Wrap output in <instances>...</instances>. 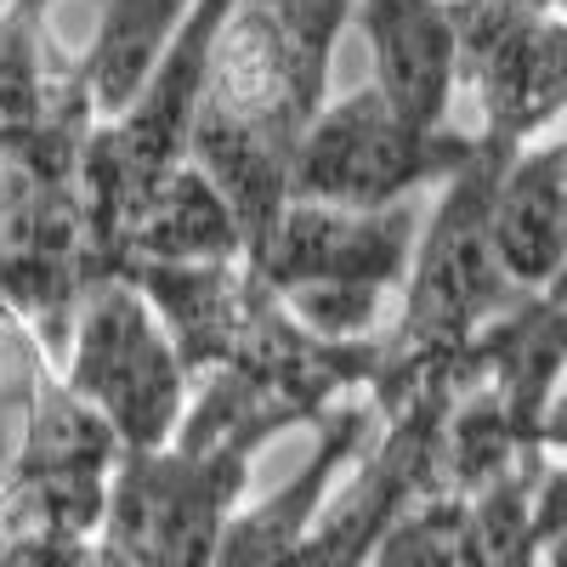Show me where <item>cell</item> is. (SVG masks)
<instances>
[{
    "label": "cell",
    "instance_id": "14",
    "mask_svg": "<svg viewBox=\"0 0 567 567\" xmlns=\"http://www.w3.org/2000/svg\"><path fill=\"white\" fill-rule=\"evenodd\" d=\"M29 7H40V12L45 7H91V12H103V0H29Z\"/></svg>",
    "mask_w": 567,
    "mask_h": 567
},
{
    "label": "cell",
    "instance_id": "5",
    "mask_svg": "<svg viewBox=\"0 0 567 567\" xmlns=\"http://www.w3.org/2000/svg\"><path fill=\"white\" fill-rule=\"evenodd\" d=\"M425 210L420 199L392 210H336V205H284L267 245L250 256L272 296L296 290H409L420 256Z\"/></svg>",
    "mask_w": 567,
    "mask_h": 567
},
{
    "label": "cell",
    "instance_id": "9",
    "mask_svg": "<svg viewBox=\"0 0 567 567\" xmlns=\"http://www.w3.org/2000/svg\"><path fill=\"white\" fill-rule=\"evenodd\" d=\"M194 7L199 0H103L97 40H91V63H85L97 125H120L142 103V91L159 74Z\"/></svg>",
    "mask_w": 567,
    "mask_h": 567
},
{
    "label": "cell",
    "instance_id": "15",
    "mask_svg": "<svg viewBox=\"0 0 567 567\" xmlns=\"http://www.w3.org/2000/svg\"><path fill=\"white\" fill-rule=\"evenodd\" d=\"M556 12H561V18H567V0H556Z\"/></svg>",
    "mask_w": 567,
    "mask_h": 567
},
{
    "label": "cell",
    "instance_id": "7",
    "mask_svg": "<svg viewBox=\"0 0 567 567\" xmlns=\"http://www.w3.org/2000/svg\"><path fill=\"white\" fill-rule=\"evenodd\" d=\"M369 40V85L420 131H454L465 0H358Z\"/></svg>",
    "mask_w": 567,
    "mask_h": 567
},
{
    "label": "cell",
    "instance_id": "8",
    "mask_svg": "<svg viewBox=\"0 0 567 567\" xmlns=\"http://www.w3.org/2000/svg\"><path fill=\"white\" fill-rule=\"evenodd\" d=\"M494 250L523 296H556L567 284V176L556 142L511 159L494 199Z\"/></svg>",
    "mask_w": 567,
    "mask_h": 567
},
{
    "label": "cell",
    "instance_id": "6",
    "mask_svg": "<svg viewBox=\"0 0 567 567\" xmlns=\"http://www.w3.org/2000/svg\"><path fill=\"white\" fill-rule=\"evenodd\" d=\"M381 425H386V414H381V403H374V392H358V398L329 409L318 420V443H312L307 465L284 488L245 505L227 523L216 567H301L307 539L318 528L329 494L347 483V471L363 460V449L374 437H381Z\"/></svg>",
    "mask_w": 567,
    "mask_h": 567
},
{
    "label": "cell",
    "instance_id": "2",
    "mask_svg": "<svg viewBox=\"0 0 567 567\" xmlns=\"http://www.w3.org/2000/svg\"><path fill=\"white\" fill-rule=\"evenodd\" d=\"M63 386L109 425L125 454H165L194 414V374L154 301L125 272L85 284L63 352Z\"/></svg>",
    "mask_w": 567,
    "mask_h": 567
},
{
    "label": "cell",
    "instance_id": "1",
    "mask_svg": "<svg viewBox=\"0 0 567 567\" xmlns=\"http://www.w3.org/2000/svg\"><path fill=\"white\" fill-rule=\"evenodd\" d=\"M352 7L358 0H239L210 45L187 159L239 210L250 256L290 205L301 142L329 109V63Z\"/></svg>",
    "mask_w": 567,
    "mask_h": 567
},
{
    "label": "cell",
    "instance_id": "12",
    "mask_svg": "<svg viewBox=\"0 0 567 567\" xmlns=\"http://www.w3.org/2000/svg\"><path fill=\"white\" fill-rule=\"evenodd\" d=\"M539 454L567 460V369L556 374L550 403H545V414H539Z\"/></svg>",
    "mask_w": 567,
    "mask_h": 567
},
{
    "label": "cell",
    "instance_id": "10",
    "mask_svg": "<svg viewBox=\"0 0 567 567\" xmlns=\"http://www.w3.org/2000/svg\"><path fill=\"white\" fill-rule=\"evenodd\" d=\"M131 261H159V267H210V261H250V239L239 210L227 205L221 187L187 159L165 194L154 199L148 221L131 233V250L120 261V272Z\"/></svg>",
    "mask_w": 567,
    "mask_h": 567
},
{
    "label": "cell",
    "instance_id": "4",
    "mask_svg": "<svg viewBox=\"0 0 567 567\" xmlns=\"http://www.w3.org/2000/svg\"><path fill=\"white\" fill-rule=\"evenodd\" d=\"M465 136L523 159L567 114V18L556 0H465Z\"/></svg>",
    "mask_w": 567,
    "mask_h": 567
},
{
    "label": "cell",
    "instance_id": "13",
    "mask_svg": "<svg viewBox=\"0 0 567 567\" xmlns=\"http://www.w3.org/2000/svg\"><path fill=\"white\" fill-rule=\"evenodd\" d=\"M85 567H131V561H125V556H120L114 545H103V539H97V550L85 556Z\"/></svg>",
    "mask_w": 567,
    "mask_h": 567
},
{
    "label": "cell",
    "instance_id": "11",
    "mask_svg": "<svg viewBox=\"0 0 567 567\" xmlns=\"http://www.w3.org/2000/svg\"><path fill=\"white\" fill-rule=\"evenodd\" d=\"M465 494H432L420 499L409 516H398V528L374 545L369 567H460L465 561Z\"/></svg>",
    "mask_w": 567,
    "mask_h": 567
},
{
    "label": "cell",
    "instance_id": "3",
    "mask_svg": "<svg viewBox=\"0 0 567 567\" xmlns=\"http://www.w3.org/2000/svg\"><path fill=\"white\" fill-rule=\"evenodd\" d=\"M477 154V136L420 131L374 85H358L329 103L307 131L290 199L336 210H392L432 194V187H449Z\"/></svg>",
    "mask_w": 567,
    "mask_h": 567
}]
</instances>
